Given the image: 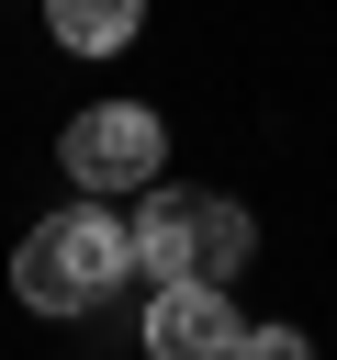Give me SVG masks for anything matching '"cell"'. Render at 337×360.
<instances>
[{
  "label": "cell",
  "mask_w": 337,
  "mask_h": 360,
  "mask_svg": "<svg viewBox=\"0 0 337 360\" xmlns=\"http://www.w3.org/2000/svg\"><path fill=\"white\" fill-rule=\"evenodd\" d=\"M56 158H67L79 191H146V180L168 169V124H157L146 101H90V112L56 135Z\"/></svg>",
  "instance_id": "3957f363"
},
{
  "label": "cell",
  "mask_w": 337,
  "mask_h": 360,
  "mask_svg": "<svg viewBox=\"0 0 337 360\" xmlns=\"http://www.w3.org/2000/svg\"><path fill=\"white\" fill-rule=\"evenodd\" d=\"M236 349H258V360H292V349H303V326H236Z\"/></svg>",
  "instance_id": "8992f818"
},
{
  "label": "cell",
  "mask_w": 337,
  "mask_h": 360,
  "mask_svg": "<svg viewBox=\"0 0 337 360\" xmlns=\"http://www.w3.org/2000/svg\"><path fill=\"white\" fill-rule=\"evenodd\" d=\"M146 259H135V225L112 214V202H56L45 225H22V248H11V292L34 304V315H90L112 281H135Z\"/></svg>",
  "instance_id": "6da1fadb"
},
{
  "label": "cell",
  "mask_w": 337,
  "mask_h": 360,
  "mask_svg": "<svg viewBox=\"0 0 337 360\" xmlns=\"http://www.w3.org/2000/svg\"><path fill=\"white\" fill-rule=\"evenodd\" d=\"M247 248H258V225L236 191H146V214H135L146 281H236Z\"/></svg>",
  "instance_id": "7a4b0ae2"
},
{
  "label": "cell",
  "mask_w": 337,
  "mask_h": 360,
  "mask_svg": "<svg viewBox=\"0 0 337 360\" xmlns=\"http://www.w3.org/2000/svg\"><path fill=\"white\" fill-rule=\"evenodd\" d=\"M45 22H56L67 56H124L135 22H146V0H45Z\"/></svg>",
  "instance_id": "5b68a950"
},
{
  "label": "cell",
  "mask_w": 337,
  "mask_h": 360,
  "mask_svg": "<svg viewBox=\"0 0 337 360\" xmlns=\"http://www.w3.org/2000/svg\"><path fill=\"white\" fill-rule=\"evenodd\" d=\"M146 349H157V360H225V349H236L225 281H157V304H146Z\"/></svg>",
  "instance_id": "277c9868"
}]
</instances>
